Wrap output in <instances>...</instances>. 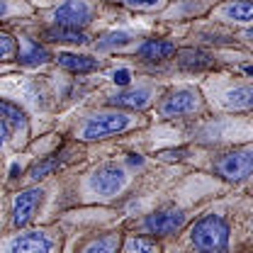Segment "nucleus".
Masks as SVG:
<instances>
[{
  "label": "nucleus",
  "mask_w": 253,
  "mask_h": 253,
  "mask_svg": "<svg viewBox=\"0 0 253 253\" xmlns=\"http://www.w3.org/2000/svg\"><path fill=\"white\" fill-rule=\"evenodd\" d=\"M156 249V244L151 241V239H131L129 241V253H154Z\"/></svg>",
  "instance_id": "22"
},
{
  "label": "nucleus",
  "mask_w": 253,
  "mask_h": 253,
  "mask_svg": "<svg viewBox=\"0 0 253 253\" xmlns=\"http://www.w3.org/2000/svg\"><path fill=\"white\" fill-rule=\"evenodd\" d=\"M126 185V173L125 168H120L117 163H105L100 168H95L90 175V188L102 195V197H112Z\"/></svg>",
  "instance_id": "4"
},
{
  "label": "nucleus",
  "mask_w": 253,
  "mask_h": 253,
  "mask_svg": "<svg viewBox=\"0 0 253 253\" xmlns=\"http://www.w3.org/2000/svg\"><path fill=\"white\" fill-rule=\"evenodd\" d=\"M246 39H253V30H249V32H246Z\"/></svg>",
  "instance_id": "30"
},
{
  "label": "nucleus",
  "mask_w": 253,
  "mask_h": 253,
  "mask_svg": "<svg viewBox=\"0 0 253 253\" xmlns=\"http://www.w3.org/2000/svg\"><path fill=\"white\" fill-rule=\"evenodd\" d=\"M161 156L166 158V161H175V158H183V156H185V149H178V151H163Z\"/></svg>",
  "instance_id": "26"
},
{
  "label": "nucleus",
  "mask_w": 253,
  "mask_h": 253,
  "mask_svg": "<svg viewBox=\"0 0 253 253\" xmlns=\"http://www.w3.org/2000/svg\"><path fill=\"white\" fill-rule=\"evenodd\" d=\"M151 102V90L139 88V90H126V93H117L110 97V105L115 107H126V110H144Z\"/></svg>",
  "instance_id": "11"
},
{
  "label": "nucleus",
  "mask_w": 253,
  "mask_h": 253,
  "mask_svg": "<svg viewBox=\"0 0 253 253\" xmlns=\"http://www.w3.org/2000/svg\"><path fill=\"white\" fill-rule=\"evenodd\" d=\"M54 20L61 27H76V30H81V27H85L90 22V7L85 2H81V0H66L63 5L56 7Z\"/></svg>",
  "instance_id": "7"
},
{
  "label": "nucleus",
  "mask_w": 253,
  "mask_h": 253,
  "mask_svg": "<svg viewBox=\"0 0 253 253\" xmlns=\"http://www.w3.org/2000/svg\"><path fill=\"white\" fill-rule=\"evenodd\" d=\"M214 170L219 178L229 180V183H241L253 173V151H246V149L229 151L217 158Z\"/></svg>",
  "instance_id": "2"
},
{
  "label": "nucleus",
  "mask_w": 253,
  "mask_h": 253,
  "mask_svg": "<svg viewBox=\"0 0 253 253\" xmlns=\"http://www.w3.org/2000/svg\"><path fill=\"white\" fill-rule=\"evenodd\" d=\"M129 7H139V10H151V7H161L163 0H120Z\"/></svg>",
  "instance_id": "23"
},
{
  "label": "nucleus",
  "mask_w": 253,
  "mask_h": 253,
  "mask_svg": "<svg viewBox=\"0 0 253 253\" xmlns=\"http://www.w3.org/2000/svg\"><path fill=\"white\" fill-rule=\"evenodd\" d=\"M112 81H115L117 85H122V88H125V85H129V81H131V73H129L126 68H120V71H115V73H112Z\"/></svg>",
  "instance_id": "25"
},
{
  "label": "nucleus",
  "mask_w": 253,
  "mask_h": 253,
  "mask_svg": "<svg viewBox=\"0 0 253 253\" xmlns=\"http://www.w3.org/2000/svg\"><path fill=\"white\" fill-rule=\"evenodd\" d=\"M0 112H2V122H7L10 126H22L27 122L25 112L17 105H12L10 100H0Z\"/></svg>",
  "instance_id": "19"
},
{
  "label": "nucleus",
  "mask_w": 253,
  "mask_h": 253,
  "mask_svg": "<svg viewBox=\"0 0 253 253\" xmlns=\"http://www.w3.org/2000/svg\"><path fill=\"white\" fill-rule=\"evenodd\" d=\"M231 20H236V22H251L253 20V0H239V2H231V5H226V10H224Z\"/></svg>",
  "instance_id": "17"
},
{
  "label": "nucleus",
  "mask_w": 253,
  "mask_h": 253,
  "mask_svg": "<svg viewBox=\"0 0 253 253\" xmlns=\"http://www.w3.org/2000/svg\"><path fill=\"white\" fill-rule=\"evenodd\" d=\"M51 251V239L42 231H32L22 234L20 239H15L10 253H49Z\"/></svg>",
  "instance_id": "9"
},
{
  "label": "nucleus",
  "mask_w": 253,
  "mask_h": 253,
  "mask_svg": "<svg viewBox=\"0 0 253 253\" xmlns=\"http://www.w3.org/2000/svg\"><path fill=\"white\" fill-rule=\"evenodd\" d=\"M173 54H175V44L163 42V39H151L139 46V59L144 61H163V59H170Z\"/></svg>",
  "instance_id": "10"
},
{
  "label": "nucleus",
  "mask_w": 253,
  "mask_h": 253,
  "mask_svg": "<svg viewBox=\"0 0 253 253\" xmlns=\"http://www.w3.org/2000/svg\"><path fill=\"white\" fill-rule=\"evenodd\" d=\"M59 63H61L63 68L73 71V73H90V71H97V68H100V61L93 59V56L68 54V51H61V54H59Z\"/></svg>",
  "instance_id": "12"
},
{
  "label": "nucleus",
  "mask_w": 253,
  "mask_h": 253,
  "mask_svg": "<svg viewBox=\"0 0 253 253\" xmlns=\"http://www.w3.org/2000/svg\"><path fill=\"white\" fill-rule=\"evenodd\" d=\"M20 170H22V168H20L17 163H12V166H10V175H15V178H17V175H20Z\"/></svg>",
  "instance_id": "28"
},
{
  "label": "nucleus",
  "mask_w": 253,
  "mask_h": 253,
  "mask_svg": "<svg viewBox=\"0 0 253 253\" xmlns=\"http://www.w3.org/2000/svg\"><path fill=\"white\" fill-rule=\"evenodd\" d=\"M178 56H180L178 59L180 68H185V71H205L214 63V59L207 51H200V49H180Z\"/></svg>",
  "instance_id": "13"
},
{
  "label": "nucleus",
  "mask_w": 253,
  "mask_h": 253,
  "mask_svg": "<svg viewBox=\"0 0 253 253\" xmlns=\"http://www.w3.org/2000/svg\"><path fill=\"white\" fill-rule=\"evenodd\" d=\"M190 241L197 253H226L229 249V224L219 214H207L190 229Z\"/></svg>",
  "instance_id": "1"
},
{
  "label": "nucleus",
  "mask_w": 253,
  "mask_h": 253,
  "mask_svg": "<svg viewBox=\"0 0 253 253\" xmlns=\"http://www.w3.org/2000/svg\"><path fill=\"white\" fill-rule=\"evenodd\" d=\"M42 200H44V190L39 188H32L25 190L15 197V207H12V221L15 226H25L34 219L37 210L42 207Z\"/></svg>",
  "instance_id": "6"
},
{
  "label": "nucleus",
  "mask_w": 253,
  "mask_h": 253,
  "mask_svg": "<svg viewBox=\"0 0 253 253\" xmlns=\"http://www.w3.org/2000/svg\"><path fill=\"white\" fill-rule=\"evenodd\" d=\"M129 39H131V34H126V32H110L97 46H100V49H115V46L129 44Z\"/></svg>",
  "instance_id": "21"
},
{
  "label": "nucleus",
  "mask_w": 253,
  "mask_h": 253,
  "mask_svg": "<svg viewBox=\"0 0 253 253\" xmlns=\"http://www.w3.org/2000/svg\"><path fill=\"white\" fill-rule=\"evenodd\" d=\"M246 73H249V76H253V66H246Z\"/></svg>",
  "instance_id": "29"
},
{
  "label": "nucleus",
  "mask_w": 253,
  "mask_h": 253,
  "mask_svg": "<svg viewBox=\"0 0 253 253\" xmlns=\"http://www.w3.org/2000/svg\"><path fill=\"white\" fill-rule=\"evenodd\" d=\"M117 246H120L117 234H107V236H100V239L90 241L83 249V253H117Z\"/></svg>",
  "instance_id": "18"
},
{
  "label": "nucleus",
  "mask_w": 253,
  "mask_h": 253,
  "mask_svg": "<svg viewBox=\"0 0 253 253\" xmlns=\"http://www.w3.org/2000/svg\"><path fill=\"white\" fill-rule=\"evenodd\" d=\"M12 51H15V42H12V37L2 34V37H0V56H2V59H12Z\"/></svg>",
  "instance_id": "24"
},
{
  "label": "nucleus",
  "mask_w": 253,
  "mask_h": 253,
  "mask_svg": "<svg viewBox=\"0 0 253 253\" xmlns=\"http://www.w3.org/2000/svg\"><path fill=\"white\" fill-rule=\"evenodd\" d=\"M44 39H49V42H66V44H88L90 42L81 30H76V27H61V25H56V27L44 32Z\"/></svg>",
  "instance_id": "14"
},
{
  "label": "nucleus",
  "mask_w": 253,
  "mask_h": 253,
  "mask_svg": "<svg viewBox=\"0 0 253 253\" xmlns=\"http://www.w3.org/2000/svg\"><path fill=\"white\" fill-rule=\"evenodd\" d=\"M197 110V93L190 88H180L168 93V97L161 102V115L163 117H178V115H190Z\"/></svg>",
  "instance_id": "8"
},
{
  "label": "nucleus",
  "mask_w": 253,
  "mask_h": 253,
  "mask_svg": "<svg viewBox=\"0 0 253 253\" xmlns=\"http://www.w3.org/2000/svg\"><path fill=\"white\" fill-rule=\"evenodd\" d=\"M49 59H51L49 51L44 46H39L37 42H27L25 49L20 51V61L27 63V66H39V63H46Z\"/></svg>",
  "instance_id": "16"
},
{
  "label": "nucleus",
  "mask_w": 253,
  "mask_h": 253,
  "mask_svg": "<svg viewBox=\"0 0 253 253\" xmlns=\"http://www.w3.org/2000/svg\"><path fill=\"white\" fill-rule=\"evenodd\" d=\"M129 163H131V166H144V156H139V154H131V156H129Z\"/></svg>",
  "instance_id": "27"
},
{
  "label": "nucleus",
  "mask_w": 253,
  "mask_h": 253,
  "mask_svg": "<svg viewBox=\"0 0 253 253\" xmlns=\"http://www.w3.org/2000/svg\"><path fill=\"white\" fill-rule=\"evenodd\" d=\"M224 105L229 110H251L253 107V85H241L229 90L224 97Z\"/></svg>",
  "instance_id": "15"
},
{
  "label": "nucleus",
  "mask_w": 253,
  "mask_h": 253,
  "mask_svg": "<svg viewBox=\"0 0 253 253\" xmlns=\"http://www.w3.org/2000/svg\"><path fill=\"white\" fill-rule=\"evenodd\" d=\"M183 226H185V212L183 210H158L154 214H149L144 221V229L149 234H156V236L175 234Z\"/></svg>",
  "instance_id": "5"
},
{
  "label": "nucleus",
  "mask_w": 253,
  "mask_h": 253,
  "mask_svg": "<svg viewBox=\"0 0 253 253\" xmlns=\"http://www.w3.org/2000/svg\"><path fill=\"white\" fill-rule=\"evenodd\" d=\"M129 125H131V117H129V115H125V112H107V115H95V117H90V120L85 122L83 131H81V136H83L85 141L107 139V136H112V134H120V131H125Z\"/></svg>",
  "instance_id": "3"
},
{
  "label": "nucleus",
  "mask_w": 253,
  "mask_h": 253,
  "mask_svg": "<svg viewBox=\"0 0 253 253\" xmlns=\"http://www.w3.org/2000/svg\"><path fill=\"white\" fill-rule=\"evenodd\" d=\"M56 168H59V158H44V161H39L37 166H32L30 178L32 180H42V178L51 175Z\"/></svg>",
  "instance_id": "20"
}]
</instances>
